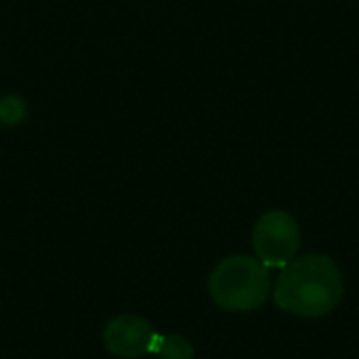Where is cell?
I'll return each instance as SVG.
<instances>
[{"label": "cell", "mask_w": 359, "mask_h": 359, "mask_svg": "<svg viewBox=\"0 0 359 359\" xmlns=\"http://www.w3.org/2000/svg\"><path fill=\"white\" fill-rule=\"evenodd\" d=\"M271 292L267 267L248 255H231L219 261L208 278V294L217 307L229 313L257 311Z\"/></svg>", "instance_id": "cell-2"}, {"label": "cell", "mask_w": 359, "mask_h": 359, "mask_svg": "<svg viewBox=\"0 0 359 359\" xmlns=\"http://www.w3.org/2000/svg\"><path fill=\"white\" fill-rule=\"evenodd\" d=\"M345 294L339 265L326 255H307L290 261L276 284V305L297 318H324L332 313Z\"/></svg>", "instance_id": "cell-1"}, {"label": "cell", "mask_w": 359, "mask_h": 359, "mask_svg": "<svg viewBox=\"0 0 359 359\" xmlns=\"http://www.w3.org/2000/svg\"><path fill=\"white\" fill-rule=\"evenodd\" d=\"M151 355L160 359H194L196 349L194 343L183 334H156Z\"/></svg>", "instance_id": "cell-5"}, {"label": "cell", "mask_w": 359, "mask_h": 359, "mask_svg": "<svg viewBox=\"0 0 359 359\" xmlns=\"http://www.w3.org/2000/svg\"><path fill=\"white\" fill-rule=\"evenodd\" d=\"M27 118V103L17 95L0 97V124L17 126Z\"/></svg>", "instance_id": "cell-6"}, {"label": "cell", "mask_w": 359, "mask_h": 359, "mask_svg": "<svg viewBox=\"0 0 359 359\" xmlns=\"http://www.w3.org/2000/svg\"><path fill=\"white\" fill-rule=\"evenodd\" d=\"M156 334L149 320L135 313H120L105 324L101 339L114 358L141 359L151 355Z\"/></svg>", "instance_id": "cell-4"}, {"label": "cell", "mask_w": 359, "mask_h": 359, "mask_svg": "<svg viewBox=\"0 0 359 359\" xmlns=\"http://www.w3.org/2000/svg\"><path fill=\"white\" fill-rule=\"evenodd\" d=\"M301 246L299 221L288 210H269L261 215L252 229V248L265 267H286L294 261Z\"/></svg>", "instance_id": "cell-3"}]
</instances>
